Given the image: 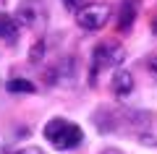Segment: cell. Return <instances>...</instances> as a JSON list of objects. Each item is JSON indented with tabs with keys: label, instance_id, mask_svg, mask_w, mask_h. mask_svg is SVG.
<instances>
[{
	"label": "cell",
	"instance_id": "8",
	"mask_svg": "<svg viewBox=\"0 0 157 154\" xmlns=\"http://www.w3.org/2000/svg\"><path fill=\"white\" fill-rule=\"evenodd\" d=\"M6 86H8V92H13V94H32L34 92V84L26 81V78H11Z\"/></svg>",
	"mask_w": 157,
	"mask_h": 154
},
{
	"label": "cell",
	"instance_id": "5",
	"mask_svg": "<svg viewBox=\"0 0 157 154\" xmlns=\"http://www.w3.org/2000/svg\"><path fill=\"white\" fill-rule=\"evenodd\" d=\"M131 92H134V76H131V71L118 68L115 76H113V94L118 99H126V97H131Z\"/></svg>",
	"mask_w": 157,
	"mask_h": 154
},
{
	"label": "cell",
	"instance_id": "12",
	"mask_svg": "<svg viewBox=\"0 0 157 154\" xmlns=\"http://www.w3.org/2000/svg\"><path fill=\"white\" fill-rule=\"evenodd\" d=\"M16 154H45V152H42L39 146H24V149H18Z\"/></svg>",
	"mask_w": 157,
	"mask_h": 154
},
{
	"label": "cell",
	"instance_id": "4",
	"mask_svg": "<svg viewBox=\"0 0 157 154\" xmlns=\"http://www.w3.org/2000/svg\"><path fill=\"white\" fill-rule=\"evenodd\" d=\"M107 21H110V6L107 3H89L86 8H81L76 13V24L84 32H100Z\"/></svg>",
	"mask_w": 157,
	"mask_h": 154
},
{
	"label": "cell",
	"instance_id": "3",
	"mask_svg": "<svg viewBox=\"0 0 157 154\" xmlns=\"http://www.w3.org/2000/svg\"><path fill=\"white\" fill-rule=\"evenodd\" d=\"M45 21H47V8H45L42 0H21L18 3V11H16V24L18 26L42 32Z\"/></svg>",
	"mask_w": 157,
	"mask_h": 154
},
{
	"label": "cell",
	"instance_id": "6",
	"mask_svg": "<svg viewBox=\"0 0 157 154\" xmlns=\"http://www.w3.org/2000/svg\"><path fill=\"white\" fill-rule=\"evenodd\" d=\"M136 13H139V0H121V11H118V29L121 32H128L136 21Z\"/></svg>",
	"mask_w": 157,
	"mask_h": 154
},
{
	"label": "cell",
	"instance_id": "14",
	"mask_svg": "<svg viewBox=\"0 0 157 154\" xmlns=\"http://www.w3.org/2000/svg\"><path fill=\"white\" fill-rule=\"evenodd\" d=\"M152 34L157 37V18H155V24H152Z\"/></svg>",
	"mask_w": 157,
	"mask_h": 154
},
{
	"label": "cell",
	"instance_id": "9",
	"mask_svg": "<svg viewBox=\"0 0 157 154\" xmlns=\"http://www.w3.org/2000/svg\"><path fill=\"white\" fill-rule=\"evenodd\" d=\"M42 58H45V42L39 39V42L32 47V52H29V60L32 63H42Z\"/></svg>",
	"mask_w": 157,
	"mask_h": 154
},
{
	"label": "cell",
	"instance_id": "10",
	"mask_svg": "<svg viewBox=\"0 0 157 154\" xmlns=\"http://www.w3.org/2000/svg\"><path fill=\"white\" fill-rule=\"evenodd\" d=\"M63 6H66L68 8V11H81V8H86V6H89V0H63Z\"/></svg>",
	"mask_w": 157,
	"mask_h": 154
},
{
	"label": "cell",
	"instance_id": "7",
	"mask_svg": "<svg viewBox=\"0 0 157 154\" xmlns=\"http://www.w3.org/2000/svg\"><path fill=\"white\" fill-rule=\"evenodd\" d=\"M0 39H6L8 44L18 42V24L13 16H8V13L0 11Z\"/></svg>",
	"mask_w": 157,
	"mask_h": 154
},
{
	"label": "cell",
	"instance_id": "2",
	"mask_svg": "<svg viewBox=\"0 0 157 154\" xmlns=\"http://www.w3.org/2000/svg\"><path fill=\"white\" fill-rule=\"evenodd\" d=\"M126 58V50L121 42H115V39H105V42H100L94 47V52H92V73H89V81H97V76H100L102 71H110V68H118L121 63H123Z\"/></svg>",
	"mask_w": 157,
	"mask_h": 154
},
{
	"label": "cell",
	"instance_id": "1",
	"mask_svg": "<svg viewBox=\"0 0 157 154\" xmlns=\"http://www.w3.org/2000/svg\"><path fill=\"white\" fill-rule=\"evenodd\" d=\"M45 138L58 149V152H66V149H76L84 138L81 128L71 120H63V118H52L45 126Z\"/></svg>",
	"mask_w": 157,
	"mask_h": 154
},
{
	"label": "cell",
	"instance_id": "13",
	"mask_svg": "<svg viewBox=\"0 0 157 154\" xmlns=\"http://www.w3.org/2000/svg\"><path fill=\"white\" fill-rule=\"evenodd\" d=\"M100 154H121L118 149H105V152H100Z\"/></svg>",
	"mask_w": 157,
	"mask_h": 154
},
{
	"label": "cell",
	"instance_id": "11",
	"mask_svg": "<svg viewBox=\"0 0 157 154\" xmlns=\"http://www.w3.org/2000/svg\"><path fill=\"white\" fill-rule=\"evenodd\" d=\"M147 68H149V73H152V78H157V55H152L149 60H147Z\"/></svg>",
	"mask_w": 157,
	"mask_h": 154
}]
</instances>
